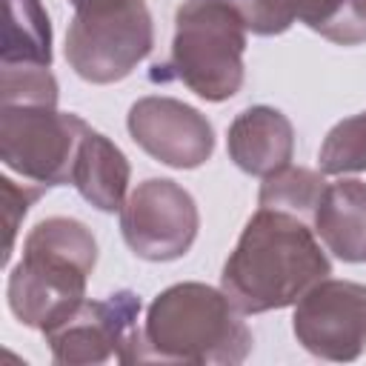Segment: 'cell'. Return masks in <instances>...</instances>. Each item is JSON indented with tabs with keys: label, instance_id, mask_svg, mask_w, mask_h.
<instances>
[{
	"label": "cell",
	"instance_id": "7a4b0ae2",
	"mask_svg": "<svg viewBox=\"0 0 366 366\" xmlns=\"http://www.w3.org/2000/svg\"><path fill=\"white\" fill-rule=\"evenodd\" d=\"M252 352L243 312L223 289L206 283H174L146 309L134 363H197L237 366Z\"/></svg>",
	"mask_w": 366,
	"mask_h": 366
},
{
	"label": "cell",
	"instance_id": "4fadbf2b",
	"mask_svg": "<svg viewBox=\"0 0 366 366\" xmlns=\"http://www.w3.org/2000/svg\"><path fill=\"white\" fill-rule=\"evenodd\" d=\"M132 166L126 154L100 132L89 126V132L80 140L71 186L80 192L83 200H89L100 212H120L126 203Z\"/></svg>",
	"mask_w": 366,
	"mask_h": 366
},
{
	"label": "cell",
	"instance_id": "e0dca14e",
	"mask_svg": "<svg viewBox=\"0 0 366 366\" xmlns=\"http://www.w3.org/2000/svg\"><path fill=\"white\" fill-rule=\"evenodd\" d=\"M323 174L366 172V112L352 114L329 129L317 154Z\"/></svg>",
	"mask_w": 366,
	"mask_h": 366
},
{
	"label": "cell",
	"instance_id": "277c9868",
	"mask_svg": "<svg viewBox=\"0 0 366 366\" xmlns=\"http://www.w3.org/2000/svg\"><path fill=\"white\" fill-rule=\"evenodd\" d=\"M246 17L237 0H186L174 14L172 54L157 80H180L200 100L223 103L243 86Z\"/></svg>",
	"mask_w": 366,
	"mask_h": 366
},
{
	"label": "cell",
	"instance_id": "ba28073f",
	"mask_svg": "<svg viewBox=\"0 0 366 366\" xmlns=\"http://www.w3.org/2000/svg\"><path fill=\"white\" fill-rule=\"evenodd\" d=\"M200 229L194 197L169 177H149L126 197L120 232L126 246L152 263L183 257Z\"/></svg>",
	"mask_w": 366,
	"mask_h": 366
},
{
	"label": "cell",
	"instance_id": "3957f363",
	"mask_svg": "<svg viewBox=\"0 0 366 366\" xmlns=\"http://www.w3.org/2000/svg\"><path fill=\"white\" fill-rule=\"evenodd\" d=\"M97 266V240L74 217H46L23 240V257L9 274L11 315L37 332L63 323L83 300Z\"/></svg>",
	"mask_w": 366,
	"mask_h": 366
},
{
	"label": "cell",
	"instance_id": "9c48e42d",
	"mask_svg": "<svg viewBox=\"0 0 366 366\" xmlns=\"http://www.w3.org/2000/svg\"><path fill=\"white\" fill-rule=\"evenodd\" d=\"M292 329L297 343L323 360H355L366 349V286L323 277L297 303Z\"/></svg>",
	"mask_w": 366,
	"mask_h": 366
},
{
	"label": "cell",
	"instance_id": "30bf717a",
	"mask_svg": "<svg viewBox=\"0 0 366 366\" xmlns=\"http://www.w3.org/2000/svg\"><path fill=\"white\" fill-rule=\"evenodd\" d=\"M126 126L146 154L172 169H197L214 152V129L206 114L166 94L140 97L129 109Z\"/></svg>",
	"mask_w": 366,
	"mask_h": 366
},
{
	"label": "cell",
	"instance_id": "7c38bea8",
	"mask_svg": "<svg viewBox=\"0 0 366 366\" xmlns=\"http://www.w3.org/2000/svg\"><path fill=\"white\" fill-rule=\"evenodd\" d=\"M312 229L343 263H366V183L355 177L326 183Z\"/></svg>",
	"mask_w": 366,
	"mask_h": 366
},
{
	"label": "cell",
	"instance_id": "8992f818",
	"mask_svg": "<svg viewBox=\"0 0 366 366\" xmlns=\"http://www.w3.org/2000/svg\"><path fill=\"white\" fill-rule=\"evenodd\" d=\"M89 123L40 103H0V160L40 186L71 183L74 157Z\"/></svg>",
	"mask_w": 366,
	"mask_h": 366
},
{
	"label": "cell",
	"instance_id": "d6986e66",
	"mask_svg": "<svg viewBox=\"0 0 366 366\" xmlns=\"http://www.w3.org/2000/svg\"><path fill=\"white\" fill-rule=\"evenodd\" d=\"M46 192V186L40 183H14L11 177H0V194H3V226H6V243H3V260L9 263L11 252H14V240H17V229L23 223V217L29 214L31 203L40 200V194Z\"/></svg>",
	"mask_w": 366,
	"mask_h": 366
},
{
	"label": "cell",
	"instance_id": "ac0fdd59",
	"mask_svg": "<svg viewBox=\"0 0 366 366\" xmlns=\"http://www.w3.org/2000/svg\"><path fill=\"white\" fill-rule=\"evenodd\" d=\"M0 103L57 106V80L49 66L0 63Z\"/></svg>",
	"mask_w": 366,
	"mask_h": 366
},
{
	"label": "cell",
	"instance_id": "9a60e30c",
	"mask_svg": "<svg viewBox=\"0 0 366 366\" xmlns=\"http://www.w3.org/2000/svg\"><path fill=\"white\" fill-rule=\"evenodd\" d=\"M323 189H326L323 172H312V169L289 163L286 169L263 177L257 203L266 209H280V212L297 214L303 220H312Z\"/></svg>",
	"mask_w": 366,
	"mask_h": 366
},
{
	"label": "cell",
	"instance_id": "5bb4252c",
	"mask_svg": "<svg viewBox=\"0 0 366 366\" xmlns=\"http://www.w3.org/2000/svg\"><path fill=\"white\" fill-rule=\"evenodd\" d=\"M6 37L0 63L51 66V23L40 0H3Z\"/></svg>",
	"mask_w": 366,
	"mask_h": 366
},
{
	"label": "cell",
	"instance_id": "6da1fadb",
	"mask_svg": "<svg viewBox=\"0 0 366 366\" xmlns=\"http://www.w3.org/2000/svg\"><path fill=\"white\" fill-rule=\"evenodd\" d=\"M329 274L332 263L309 220L260 206L223 263L220 289L243 315H260L295 306Z\"/></svg>",
	"mask_w": 366,
	"mask_h": 366
},
{
	"label": "cell",
	"instance_id": "2e32d148",
	"mask_svg": "<svg viewBox=\"0 0 366 366\" xmlns=\"http://www.w3.org/2000/svg\"><path fill=\"white\" fill-rule=\"evenodd\" d=\"M297 20L337 46L366 43V0H297Z\"/></svg>",
	"mask_w": 366,
	"mask_h": 366
},
{
	"label": "cell",
	"instance_id": "52a82bcc",
	"mask_svg": "<svg viewBox=\"0 0 366 366\" xmlns=\"http://www.w3.org/2000/svg\"><path fill=\"white\" fill-rule=\"evenodd\" d=\"M140 297L134 292H114L103 300H83L63 323L46 332L54 363L97 366L106 360L134 363L140 343Z\"/></svg>",
	"mask_w": 366,
	"mask_h": 366
},
{
	"label": "cell",
	"instance_id": "ffe728a7",
	"mask_svg": "<svg viewBox=\"0 0 366 366\" xmlns=\"http://www.w3.org/2000/svg\"><path fill=\"white\" fill-rule=\"evenodd\" d=\"M254 34H283L297 20V0H237Z\"/></svg>",
	"mask_w": 366,
	"mask_h": 366
},
{
	"label": "cell",
	"instance_id": "5b68a950",
	"mask_svg": "<svg viewBox=\"0 0 366 366\" xmlns=\"http://www.w3.org/2000/svg\"><path fill=\"white\" fill-rule=\"evenodd\" d=\"M74 17L66 31V60L86 83L106 86L129 77L154 46L152 14L143 0H69Z\"/></svg>",
	"mask_w": 366,
	"mask_h": 366
},
{
	"label": "cell",
	"instance_id": "8fae6325",
	"mask_svg": "<svg viewBox=\"0 0 366 366\" xmlns=\"http://www.w3.org/2000/svg\"><path fill=\"white\" fill-rule=\"evenodd\" d=\"M226 149L234 166L254 177H269L292 163L295 129L292 120L272 106L243 109L226 134Z\"/></svg>",
	"mask_w": 366,
	"mask_h": 366
}]
</instances>
